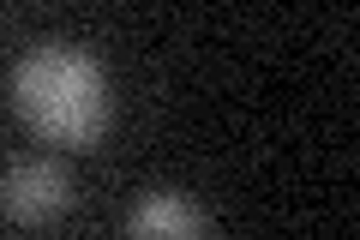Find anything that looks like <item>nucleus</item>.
<instances>
[{
    "label": "nucleus",
    "instance_id": "nucleus-1",
    "mask_svg": "<svg viewBox=\"0 0 360 240\" xmlns=\"http://www.w3.org/2000/svg\"><path fill=\"white\" fill-rule=\"evenodd\" d=\"M13 108L42 144L90 151L108 132L115 96H108V72L96 66V54L72 42H37L13 66Z\"/></svg>",
    "mask_w": 360,
    "mask_h": 240
},
{
    "label": "nucleus",
    "instance_id": "nucleus-2",
    "mask_svg": "<svg viewBox=\"0 0 360 240\" xmlns=\"http://www.w3.org/2000/svg\"><path fill=\"white\" fill-rule=\"evenodd\" d=\"M66 204H72V175L54 156H18L0 175V210L13 216V222H49Z\"/></svg>",
    "mask_w": 360,
    "mask_h": 240
},
{
    "label": "nucleus",
    "instance_id": "nucleus-3",
    "mask_svg": "<svg viewBox=\"0 0 360 240\" xmlns=\"http://www.w3.org/2000/svg\"><path fill=\"white\" fill-rule=\"evenodd\" d=\"M127 240H210V216L180 192H144L127 210Z\"/></svg>",
    "mask_w": 360,
    "mask_h": 240
}]
</instances>
